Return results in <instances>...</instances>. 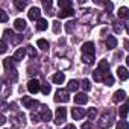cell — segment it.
<instances>
[{
    "label": "cell",
    "mask_w": 129,
    "mask_h": 129,
    "mask_svg": "<svg viewBox=\"0 0 129 129\" xmlns=\"http://www.w3.org/2000/svg\"><path fill=\"white\" fill-rule=\"evenodd\" d=\"M118 114H120V117H126L127 114H129V103H126V105H121L120 108H118Z\"/></svg>",
    "instance_id": "603a6c76"
},
{
    "label": "cell",
    "mask_w": 129,
    "mask_h": 129,
    "mask_svg": "<svg viewBox=\"0 0 129 129\" xmlns=\"http://www.w3.org/2000/svg\"><path fill=\"white\" fill-rule=\"evenodd\" d=\"M82 61L87 64V66H93V64H94V55H84Z\"/></svg>",
    "instance_id": "484cf974"
},
{
    "label": "cell",
    "mask_w": 129,
    "mask_h": 129,
    "mask_svg": "<svg viewBox=\"0 0 129 129\" xmlns=\"http://www.w3.org/2000/svg\"><path fill=\"white\" fill-rule=\"evenodd\" d=\"M115 129H129V123L126 120H120L115 126Z\"/></svg>",
    "instance_id": "1f68e13d"
},
{
    "label": "cell",
    "mask_w": 129,
    "mask_h": 129,
    "mask_svg": "<svg viewBox=\"0 0 129 129\" xmlns=\"http://www.w3.org/2000/svg\"><path fill=\"white\" fill-rule=\"evenodd\" d=\"M93 79H94L96 82H102V81H103V75H102L99 70H96V72L93 73Z\"/></svg>",
    "instance_id": "d6a6232c"
},
{
    "label": "cell",
    "mask_w": 129,
    "mask_h": 129,
    "mask_svg": "<svg viewBox=\"0 0 129 129\" xmlns=\"http://www.w3.org/2000/svg\"><path fill=\"white\" fill-rule=\"evenodd\" d=\"M112 24H114V30H115L117 34H120V32H121V26H120V23H118V21H114Z\"/></svg>",
    "instance_id": "7bdbcfd3"
},
{
    "label": "cell",
    "mask_w": 129,
    "mask_h": 129,
    "mask_svg": "<svg viewBox=\"0 0 129 129\" xmlns=\"http://www.w3.org/2000/svg\"><path fill=\"white\" fill-rule=\"evenodd\" d=\"M14 5H15V8H17L18 11H23V9L26 8L27 2H26V0H15V2H14Z\"/></svg>",
    "instance_id": "4316f807"
},
{
    "label": "cell",
    "mask_w": 129,
    "mask_h": 129,
    "mask_svg": "<svg viewBox=\"0 0 129 129\" xmlns=\"http://www.w3.org/2000/svg\"><path fill=\"white\" fill-rule=\"evenodd\" d=\"M82 52H84V55H94V43H91V41L85 43L82 46Z\"/></svg>",
    "instance_id": "7c38bea8"
},
{
    "label": "cell",
    "mask_w": 129,
    "mask_h": 129,
    "mask_svg": "<svg viewBox=\"0 0 129 129\" xmlns=\"http://www.w3.org/2000/svg\"><path fill=\"white\" fill-rule=\"evenodd\" d=\"M43 6H44V9L47 11V14H50V12H49L50 8H52V2H50V0H44V2H43Z\"/></svg>",
    "instance_id": "ab89813d"
},
{
    "label": "cell",
    "mask_w": 129,
    "mask_h": 129,
    "mask_svg": "<svg viewBox=\"0 0 129 129\" xmlns=\"http://www.w3.org/2000/svg\"><path fill=\"white\" fill-rule=\"evenodd\" d=\"M66 24H67V26H66V30L70 34V32H72V29L75 27V21H69V23H66Z\"/></svg>",
    "instance_id": "b9f144b4"
},
{
    "label": "cell",
    "mask_w": 129,
    "mask_h": 129,
    "mask_svg": "<svg viewBox=\"0 0 129 129\" xmlns=\"http://www.w3.org/2000/svg\"><path fill=\"white\" fill-rule=\"evenodd\" d=\"M81 87H82L84 91H90V90H91V82H90L88 79H84V81L81 82Z\"/></svg>",
    "instance_id": "f546056e"
},
{
    "label": "cell",
    "mask_w": 129,
    "mask_h": 129,
    "mask_svg": "<svg viewBox=\"0 0 129 129\" xmlns=\"http://www.w3.org/2000/svg\"><path fill=\"white\" fill-rule=\"evenodd\" d=\"M40 15H41V11H40V8L34 6V8H30V9H29V18H30V20H34V21H38V20H40Z\"/></svg>",
    "instance_id": "9c48e42d"
},
{
    "label": "cell",
    "mask_w": 129,
    "mask_h": 129,
    "mask_svg": "<svg viewBox=\"0 0 129 129\" xmlns=\"http://www.w3.org/2000/svg\"><path fill=\"white\" fill-rule=\"evenodd\" d=\"M97 70H99L103 76L108 75V73H109V64H108V61H100L99 66H97Z\"/></svg>",
    "instance_id": "8fae6325"
},
{
    "label": "cell",
    "mask_w": 129,
    "mask_h": 129,
    "mask_svg": "<svg viewBox=\"0 0 129 129\" xmlns=\"http://www.w3.org/2000/svg\"><path fill=\"white\" fill-rule=\"evenodd\" d=\"M96 114H97V109L96 108H88L87 109V115H88V118H96Z\"/></svg>",
    "instance_id": "836d02e7"
},
{
    "label": "cell",
    "mask_w": 129,
    "mask_h": 129,
    "mask_svg": "<svg viewBox=\"0 0 129 129\" xmlns=\"http://www.w3.org/2000/svg\"><path fill=\"white\" fill-rule=\"evenodd\" d=\"M14 58H6V59H3V67L6 69V72H11V70H15V67H14Z\"/></svg>",
    "instance_id": "4fadbf2b"
},
{
    "label": "cell",
    "mask_w": 129,
    "mask_h": 129,
    "mask_svg": "<svg viewBox=\"0 0 129 129\" xmlns=\"http://www.w3.org/2000/svg\"><path fill=\"white\" fill-rule=\"evenodd\" d=\"M0 20H2V23H6L8 21V15L3 9H0Z\"/></svg>",
    "instance_id": "60d3db41"
},
{
    "label": "cell",
    "mask_w": 129,
    "mask_h": 129,
    "mask_svg": "<svg viewBox=\"0 0 129 129\" xmlns=\"http://www.w3.org/2000/svg\"><path fill=\"white\" fill-rule=\"evenodd\" d=\"M52 24H53V32H55V34H59V30H61V23H59L58 20H55Z\"/></svg>",
    "instance_id": "8d00e7d4"
},
{
    "label": "cell",
    "mask_w": 129,
    "mask_h": 129,
    "mask_svg": "<svg viewBox=\"0 0 129 129\" xmlns=\"http://www.w3.org/2000/svg\"><path fill=\"white\" fill-rule=\"evenodd\" d=\"M24 55H26V49H18V50L14 53V56H12V58H14L15 61H21V59L24 58Z\"/></svg>",
    "instance_id": "7402d4cb"
},
{
    "label": "cell",
    "mask_w": 129,
    "mask_h": 129,
    "mask_svg": "<svg viewBox=\"0 0 129 129\" xmlns=\"http://www.w3.org/2000/svg\"><path fill=\"white\" fill-rule=\"evenodd\" d=\"M87 115V109H82V108H73L72 109V117L75 118V120H81V118H84Z\"/></svg>",
    "instance_id": "8992f818"
},
{
    "label": "cell",
    "mask_w": 129,
    "mask_h": 129,
    "mask_svg": "<svg viewBox=\"0 0 129 129\" xmlns=\"http://www.w3.org/2000/svg\"><path fill=\"white\" fill-rule=\"evenodd\" d=\"M27 90H29L32 94H37V93L41 90V84H40L37 79H30V81L27 82Z\"/></svg>",
    "instance_id": "5b68a950"
},
{
    "label": "cell",
    "mask_w": 129,
    "mask_h": 129,
    "mask_svg": "<svg viewBox=\"0 0 129 129\" xmlns=\"http://www.w3.org/2000/svg\"><path fill=\"white\" fill-rule=\"evenodd\" d=\"M124 99H126V93H124L123 90L115 91L114 96H112V102H114V103H120V102H123Z\"/></svg>",
    "instance_id": "30bf717a"
},
{
    "label": "cell",
    "mask_w": 129,
    "mask_h": 129,
    "mask_svg": "<svg viewBox=\"0 0 129 129\" xmlns=\"http://www.w3.org/2000/svg\"><path fill=\"white\" fill-rule=\"evenodd\" d=\"M81 129H91V123H90V121H87V123H84Z\"/></svg>",
    "instance_id": "f6af8a7d"
},
{
    "label": "cell",
    "mask_w": 129,
    "mask_h": 129,
    "mask_svg": "<svg viewBox=\"0 0 129 129\" xmlns=\"http://www.w3.org/2000/svg\"><path fill=\"white\" fill-rule=\"evenodd\" d=\"M52 81L55 84H58V85H62L64 81H66V75H64V73H55L53 78H52Z\"/></svg>",
    "instance_id": "ac0fdd59"
},
{
    "label": "cell",
    "mask_w": 129,
    "mask_h": 129,
    "mask_svg": "<svg viewBox=\"0 0 129 129\" xmlns=\"http://www.w3.org/2000/svg\"><path fill=\"white\" fill-rule=\"evenodd\" d=\"M66 115H67V109L66 108H58L56 109V117H55V123L56 124H61V123H64L66 121Z\"/></svg>",
    "instance_id": "277c9868"
},
{
    "label": "cell",
    "mask_w": 129,
    "mask_h": 129,
    "mask_svg": "<svg viewBox=\"0 0 129 129\" xmlns=\"http://www.w3.org/2000/svg\"><path fill=\"white\" fill-rule=\"evenodd\" d=\"M73 14H75L73 8H69V9H61V11L58 12V17H59V18H67V17H72Z\"/></svg>",
    "instance_id": "9a60e30c"
},
{
    "label": "cell",
    "mask_w": 129,
    "mask_h": 129,
    "mask_svg": "<svg viewBox=\"0 0 129 129\" xmlns=\"http://www.w3.org/2000/svg\"><path fill=\"white\" fill-rule=\"evenodd\" d=\"M18 123H20V126H24L26 124V115L23 112H18Z\"/></svg>",
    "instance_id": "74e56055"
},
{
    "label": "cell",
    "mask_w": 129,
    "mask_h": 129,
    "mask_svg": "<svg viewBox=\"0 0 129 129\" xmlns=\"http://www.w3.org/2000/svg\"><path fill=\"white\" fill-rule=\"evenodd\" d=\"M126 61H127V66H129V55H127V58H126Z\"/></svg>",
    "instance_id": "f907efd6"
},
{
    "label": "cell",
    "mask_w": 129,
    "mask_h": 129,
    "mask_svg": "<svg viewBox=\"0 0 129 129\" xmlns=\"http://www.w3.org/2000/svg\"><path fill=\"white\" fill-rule=\"evenodd\" d=\"M103 5H105V12H106V14H109V12L112 11V8H114V5H112L111 2H103Z\"/></svg>",
    "instance_id": "d590c367"
},
{
    "label": "cell",
    "mask_w": 129,
    "mask_h": 129,
    "mask_svg": "<svg viewBox=\"0 0 129 129\" xmlns=\"http://www.w3.org/2000/svg\"><path fill=\"white\" fill-rule=\"evenodd\" d=\"M26 53H27L32 59H34V58H37V50H35L32 46H27V47H26Z\"/></svg>",
    "instance_id": "4dcf8cb0"
},
{
    "label": "cell",
    "mask_w": 129,
    "mask_h": 129,
    "mask_svg": "<svg viewBox=\"0 0 129 129\" xmlns=\"http://www.w3.org/2000/svg\"><path fill=\"white\" fill-rule=\"evenodd\" d=\"M64 129H78V127H76L75 124H67L66 127H64Z\"/></svg>",
    "instance_id": "7dc6e473"
},
{
    "label": "cell",
    "mask_w": 129,
    "mask_h": 129,
    "mask_svg": "<svg viewBox=\"0 0 129 129\" xmlns=\"http://www.w3.org/2000/svg\"><path fill=\"white\" fill-rule=\"evenodd\" d=\"M3 35H11L9 38H11V43H12V44H18V43H21V40H23L21 35H15V34H12V30H9V29H6V30L3 32Z\"/></svg>",
    "instance_id": "ba28073f"
},
{
    "label": "cell",
    "mask_w": 129,
    "mask_h": 129,
    "mask_svg": "<svg viewBox=\"0 0 129 129\" xmlns=\"http://www.w3.org/2000/svg\"><path fill=\"white\" fill-rule=\"evenodd\" d=\"M6 123V118H5V115L2 114V115H0V124H5Z\"/></svg>",
    "instance_id": "bcb514c9"
},
{
    "label": "cell",
    "mask_w": 129,
    "mask_h": 129,
    "mask_svg": "<svg viewBox=\"0 0 129 129\" xmlns=\"http://www.w3.org/2000/svg\"><path fill=\"white\" fill-rule=\"evenodd\" d=\"M26 26H27V23H26L23 18H17V20L14 21V27H15L17 30H20V32H21V30H24V29H26Z\"/></svg>",
    "instance_id": "2e32d148"
},
{
    "label": "cell",
    "mask_w": 129,
    "mask_h": 129,
    "mask_svg": "<svg viewBox=\"0 0 129 129\" xmlns=\"http://www.w3.org/2000/svg\"><path fill=\"white\" fill-rule=\"evenodd\" d=\"M55 100H56V102H62V103L69 102V100H70L69 91H67V90H62V88H59V90L55 93Z\"/></svg>",
    "instance_id": "7a4b0ae2"
},
{
    "label": "cell",
    "mask_w": 129,
    "mask_h": 129,
    "mask_svg": "<svg viewBox=\"0 0 129 129\" xmlns=\"http://www.w3.org/2000/svg\"><path fill=\"white\" fill-rule=\"evenodd\" d=\"M126 32H127V34H129V23H127V24H126Z\"/></svg>",
    "instance_id": "681fc988"
},
{
    "label": "cell",
    "mask_w": 129,
    "mask_h": 129,
    "mask_svg": "<svg viewBox=\"0 0 129 129\" xmlns=\"http://www.w3.org/2000/svg\"><path fill=\"white\" fill-rule=\"evenodd\" d=\"M8 49H6V41L5 40H2V44H0V52H2V53H5Z\"/></svg>",
    "instance_id": "ee69618b"
},
{
    "label": "cell",
    "mask_w": 129,
    "mask_h": 129,
    "mask_svg": "<svg viewBox=\"0 0 129 129\" xmlns=\"http://www.w3.org/2000/svg\"><path fill=\"white\" fill-rule=\"evenodd\" d=\"M114 123V111L112 109H105L102 112V115L99 117V127L100 129H106V127H111V124Z\"/></svg>",
    "instance_id": "6da1fadb"
},
{
    "label": "cell",
    "mask_w": 129,
    "mask_h": 129,
    "mask_svg": "<svg viewBox=\"0 0 129 129\" xmlns=\"http://www.w3.org/2000/svg\"><path fill=\"white\" fill-rule=\"evenodd\" d=\"M37 46H38L40 49H43V50H47V49H49V41L44 40V38H40V40L37 41Z\"/></svg>",
    "instance_id": "d4e9b609"
},
{
    "label": "cell",
    "mask_w": 129,
    "mask_h": 129,
    "mask_svg": "<svg viewBox=\"0 0 129 129\" xmlns=\"http://www.w3.org/2000/svg\"><path fill=\"white\" fill-rule=\"evenodd\" d=\"M41 93L47 96V94L50 93V85H49V84H46V82H44V84H41Z\"/></svg>",
    "instance_id": "e575fe53"
},
{
    "label": "cell",
    "mask_w": 129,
    "mask_h": 129,
    "mask_svg": "<svg viewBox=\"0 0 129 129\" xmlns=\"http://www.w3.org/2000/svg\"><path fill=\"white\" fill-rule=\"evenodd\" d=\"M105 44H106L108 49H115V47H117V40H115V37H111V35H109V37L106 38Z\"/></svg>",
    "instance_id": "44dd1931"
},
{
    "label": "cell",
    "mask_w": 129,
    "mask_h": 129,
    "mask_svg": "<svg viewBox=\"0 0 129 129\" xmlns=\"http://www.w3.org/2000/svg\"><path fill=\"white\" fill-rule=\"evenodd\" d=\"M105 85H108V87H111V85H114V78H112V75L111 73H108V75H105L103 76V81H102Z\"/></svg>",
    "instance_id": "cb8c5ba5"
},
{
    "label": "cell",
    "mask_w": 129,
    "mask_h": 129,
    "mask_svg": "<svg viewBox=\"0 0 129 129\" xmlns=\"http://www.w3.org/2000/svg\"><path fill=\"white\" fill-rule=\"evenodd\" d=\"M118 18H121V20H129V8L121 6V8L118 9Z\"/></svg>",
    "instance_id": "d6986e66"
},
{
    "label": "cell",
    "mask_w": 129,
    "mask_h": 129,
    "mask_svg": "<svg viewBox=\"0 0 129 129\" xmlns=\"http://www.w3.org/2000/svg\"><path fill=\"white\" fill-rule=\"evenodd\" d=\"M30 118H32L34 123H40V121H43V120H41V115H40V114H35V112H32Z\"/></svg>",
    "instance_id": "f35d334b"
},
{
    "label": "cell",
    "mask_w": 129,
    "mask_h": 129,
    "mask_svg": "<svg viewBox=\"0 0 129 129\" xmlns=\"http://www.w3.org/2000/svg\"><path fill=\"white\" fill-rule=\"evenodd\" d=\"M49 129H50V127H49Z\"/></svg>",
    "instance_id": "f5cc1de1"
},
{
    "label": "cell",
    "mask_w": 129,
    "mask_h": 129,
    "mask_svg": "<svg viewBox=\"0 0 129 129\" xmlns=\"http://www.w3.org/2000/svg\"><path fill=\"white\" fill-rule=\"evenodd\" d=\"M78 88H79V82L75 81V79H72L69 82V91H78Z\"/></svg>",
    "instance_id": "83f0119b"
},
{
    "label": "cell",
    "mask_w": 129,
    "mask_h": 129,
    "mask_svg": "<svg viewBox=\"0 0 129 129\" xmlns=\"http://www.w3.org/2000/svg\"><path fill=\"white\" fill-rule=\"evenodd\" d=\"M75 102H76L78 105H85V103L88 102V96H87L85 93H79V94H76Z\"/></svg>",
    "instance_id": "5bb4252c"
},
{
    "label": "cell",
    "mask_w": 129,
    "mask_h": 129,
    "mask_svg": "<svg viewBox=\"0 0 129 129\" xmlns=\"http://www.w3.org/2000/svg\"><path fill=\"white\" fill-rule=\"evenodd\" d=\"M126 47H127V49H129V43H127V44H126Z\"/></svg>",
    "instance_id": "816d5d0a"
},
{
    "label": "cell",
    "mask_w": 129,
    "mask_h": 129,
    "mask_svg": "<svg viewBox=\"0 0 129 129\" xmlns=\"http://www.w3.org/2000/svg\"><path fill=\"white\" fill-rule=\"evenodd\" d=\"M59 8L69 9V8H72V2H69V0H59Z\"/></svg>",
    "instance_id": "f1b7e54d"
},
{
    "label": "cell",
    "mask_w": 129,
    "mask_h": 129,
    "mask_svg": "<svg viewBox=\"0 0 129 129\" xmlns=\"http://www.w3.org/2000/svg\"><path fill=\"white\" fill-rule=\"evenodd\" d=\"M41 120L43 121H50L52 120V111L46 106V105H41Z\"/></svg>",
    "instance_id": "52a82bcc"
},
{
    "label": "cell",
    "mask_w": 129,
    "mask_h": 129,
    "mask_svg": "<svg viewBox=\"0 0 129 129\" xmlns=\"http://www.w3.org/2000/svg\"><path fill=\"white\" fill-rule=\"evenodd\" d=\"M21 103H23L27 109H35V108H38V106H40V103H38L37 100H34L32 97H27V96L21 97Z\"/></svg>",
    "instance_id": "3957f363"
},
{
    "label": "cell",
    "mask_w": 129,
    "mask_h": 129,
    "mask_svg": "<svg viewBox=\"0 0 129 129\" xmlns=\"http://www.w3.org/2000/svg\"><path fill=\"white\" fill-rule=\"evenodd\" d=\"M117 75H118V78H120L121 81H126V79L129 78V72H127L126 67H118V69H117Z\"/></svg>",
    "instance_id": "e0dca14e"
},
{
    "label": "cell",
    "mask_w": 129,
    "mask_h": 129,
    "mask_svg": "<svg viewBox=\"0 0 129 129\" xmlns=\"http://www.w3.org/2000/svg\"><path fill=\"white\" fill-rule=\"evenodd\" d=\"M35 29H37L38 32L46 30V29H47V21H46L44 18H40V20L37 21V24H35Z\"/></svg>",
    "instance_id": "ffe728a7"
},
{
    "label": "cell",
    "mask_w": 129,
    "mask_h": 129,
    "mask_svg": "<svg viewBox=\"0 0 129 129\" xmlns=\"http://www.w3.org/2000/svg\"><path fill=\"white\" fill-rule=\"evenodd\" d=\"M6 106H8V105H6V102L3 100V102H2V108H3V109H2V111H6Z\"/></svg>",
    "instance_id": "c3c4849f"
}]
</instances>
